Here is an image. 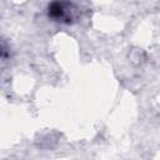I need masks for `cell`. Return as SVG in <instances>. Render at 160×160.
Returning a JSON list of instances; mask_svg holds the SVG:
<instances>
[{
  "label": "cell",
  "mask_w": 160,
  "mask_h": 160,
  "mask_svg": "<svg viewBox=\"0 0 160 160\" xmlns=\"http://www.w3.org/2000/svg\"><path fill=\"white\" fill-rule=\"evenodd\" d=\"M74 10L76 9L72 2H59L58 1V2H51L48 6V15L55 21L71 22Z\"/></svg>",
  "instance_id": "cell-1"
}]
</instances>
